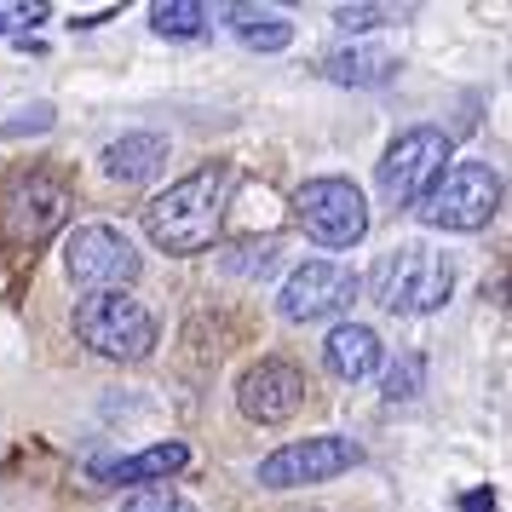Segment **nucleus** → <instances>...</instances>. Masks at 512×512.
Masks as SVG:
<instances>
[{"instance_id": "obj_10", "label": "nucleus", "mask_w": 512, "mask_h": 512, "mask_svg": "<svg viewBox=\"0 0 512 512\" xmlns=\"http://www.w3.org/2000/svg\"><path fill=\"white\" fill-rule=\"evenodd\" d=\"M64 213H70L64 185L29 173V179H18V185L0 196V231H6V242H18V248H35V242H47L64 225Z\"/></svg>"}, {"instance_id": "obj_15", "label": "nucleus", "mask_w": 512, "mask_h": 512, "mask_svg": "<svg viewBox=\"0 0 512 512\" xmlns=\"http://www.w3.org/2000/svg\"><path fill=\"white\" fill-rule=\"evenodd\" d=\"M323 75L334 87H386L397 75V58L386 47H340L323 58Z\"/></svg>"}, {"instance_id": "obj_12", "label": "nucleus", "mask_w": 512, "mask_h": 512, "mask_svg": "<svg viewBox=\"0 0 512 512\" xmlns=\"http://www.w3.org/2000/svg\"><path fill=\"white\" fill-rule=\"evenodd\" d=\"M386 363V346L369 323H334L323 340V369L334 380H369L374 369Z\"/></svg>"}, {"instance_id": "obj_19", "label": "nucleus", "mask_w": 512, "mask_h": 512, "mask_svg": "<svg viewBox=\"0 0 512 512\" xmlns=\"http://www.w3.org/2000/svg\"><path fill=\"white\" fill-rule=\"evenodd\" d=\"M121 512H202V507H190L179 489H139V495L121 501Z\"/></svg>"}, {"instance_id": "obj_21", "label": "nucleus", "mask_w": 512, "mask_h": 512, "mask_svg": "<svg viewBox=\"0 0 512 512\" xmlns=\"http://www.w3.org/2000/svg\"><path fill=\"white\" fill-rule=\"evenodd\" d=\"M47 6H0V35H12L18 24H41Z\"/></svg>"}, {"instance_id": "obj_7", "label": "nucleus", "mask_w": 512, "mask_h": 512, "mask_svg": "<svg viewBox=\"0 0 512 512\" xmlns=\"http://www.w3.org/2000/svg\"><path fill=\"white\" fill-rule=\"evenodd\" d=\"M443 167H449V133L443 127H403L380 156V196L392 208H415L438 185Z\"/></svg>"}, {"instance_id": "obj_18", "label": "nucleus", "mask_w": 512, "mask_h": 512, "mask_svg": "<svg viewBox=\"0 0 512 512\" xmlns=\"http://www.w3.org/2000/svg\"><path fill=\"white\" fill-rule=\"evenodd\" d=\"M426 392V357H420V351H403V357H397L392 369H386V403H415V397Z\"/></svg>"}, {"instance_id": "obj_11", "label": "nucleus", "mask_w": 512, "mask_h": 512, "mask_svg": "<svg viewBox=\"0 0 512 512\" xmlns=\"http://www.w3.org/2000/svg\"><path fill=\"white\" fill-rule=\"evenodd\" d=\"M305 374L294 369V363H282V357H271V363H259V369L242 374V386H236V403H242V415L259 420V426H282V420H294L305 409Z\"/></svg>"}, {"instance_id": "obj_9", "label": "nucleus", "mask_w": 512, "mask_h": 512, "mask_svg": "<svg viewBox=\"0 0 512 512\" xmlns=\"http://www.w3.org/2000/svg\"><path fill=\"white\" fill-rule=\"evenodd\" d=\"M357 271L340 265V259H305L294 277L282 282L277 294V311L288 323H334V317H346L351 300H357Z\"/></svg>"}, {"instance_id": "obj_16", "label": "nucleus", "mask_w": 512, "mask_h": 512, "mask_svg": "<svg viewBox=\"0 0 512 512\" xmlns=\"http://www.w3.org/2000/svg\"><path fill=\"white\" fill-rule=\"evenodd\" d=\"M225 24H231V35L248 52L294 47V24H288V12H277V6H231V12H225Z\"/></svg>"}, {"instance_id": "obj_22", "label": "nucleus", "mask_w": 512, "mask_h": 512, "mask_svg": "<svg viewBox=\"0 0 512 512\" xmlns=\"http://www.w3.org/2000/svg\"><path fill=\"white\" fill-rule=\"evenodd\" d=\"M461 512H495V495H489V489H466Z\"/></svg>"}, {"instance_id": "obj_8", "label": "nucleus", "mask_w": 512, "mask_h": 512, "mask_svg": "<svg viewBox=\"0 0 512 512\" xmlns=\"http://www.w3.org/2000/svg\"><path fill=\"white\" fill-rule=\"evenodd\" d=\"M351 466H363V443L346 432H323L305 443H282L277 455L259 461V489H305V484H328Z\"/></svg>"}, {"instance_id": "obj_5", "label": "nucleus", "mask_w": 512, "mask_h": 512, "mask_svg": "<svg viewBox=\"0 0 512 512\" xmlns=\"http://www.w3.org/2000/svg\"><path fill=\"white\" fill-rule=\"evenodd\" d=\"M139 248L116 225H75L64 236V277L87 294H127V282H139Z\"/></svg>"}, {"instance_id": "obj_14", "label": "nucleus", "mask_w": 512, "mask_h": 512, "mask_svg": "<svg viewBox=\"0 0 512 512\" xmlns=\"http://www.w3.org/2000/svg\"><path fill=\"white\" fill-rule=\"evenodd\" d=\"M185 466H190V449L173 438V443H150V449L127 455V461L98 466V478H110V484H167V478H179Z\"/></svg>"}, {"instance_id": "obj_2", "label": "nucleus", "mask_w": 512, "mask_h": 512, "mask_svg": "<svg viewBox=\"0 0 512 512\" xmlns=\"http://www.w3.org/2000/svg\"><path fill=\"white\" fill-rule=\"evenodd\" d=\"M369 294L392 317H432L455 294V259L426 248V242H397V248L374 259Z\"/></svg>"}, {"instance_id": "obj_3", "label": "nucleus", "mask_w": 512, "mask_h": 512, "mask_svg": "<svg viewBox=\"0 0 512 512\" xmlns=\"http://www.w3.org/2000/svg\"><path fill=\"white\" fill-rule=\"evenodd\" d=\"M495 213H501V173L489 162H449L438 173V185L415 202V219L426 231H455V236L484 231Z\"/></svg>"}, {"instance_id": "obj_17", "label": "nucleus", "mask_w": 512, "mask_h": 512, "mask_svg": "<svg viewBox=\"0 0 512 512\" xmlns=\"http://www.w3.org/2000/svg\"><path fill=\"white\" fill-rule=\"evenodd\" d=\"M208 24H213V12L196 6V0H162V6H150V29L162 41H196V35H208Z\"/></svg>"}, {"instance_id": "obj_13", "label": "nucleus", "mask_w": 512, "mask_h": 512, "mask_svg": "<svg viewBox=\"0 0 512 512\" xmlns=\"http://www.w3.org/2000/svg\"><path fill=\"white\" fill-rule=\"evenodd\" d=\"M167 133H150V127H139V133H121V139L104 144V173L116 179V185H144V179H156L167 167Z\"/></svg>"}, {"instance_id": "obj_6", "label": "nucleus", "mask_w": 512, "mask_h": 512, "mask_svg": "<svg viewBox=\"0 0 512 512\" xmlns=\"http://www.w3.org/2000/svg\"><path fill=\"white\" fill-rule=\"evenodd\" d=\"M294 219L323 248H357L369 236V202H363V190L351 185V179H334V173L305 179L294 190Z\"/></svg>"}, {"instance_id": "obj_4", "label": "nucleus", "mask_w": 512, "mask_h": 512, "mask_svg": "<svg viewBox=\"0 0 512 512\" xmlns=\"http://www.w3.org/2000/svg\"><path fill=\"white\" fill-rule=\"evenodd\" d=\"M75 334L110 363H144L156 351V317L133 294H87L75 305Z\"/></svg>"}, {"instance_id": "obj_1", "label": "nucleus", "mask_w": 512, "mask_h": 512, "mask_svg": "<svg viewBox=\"0 0 512 512\" xmlns=\"http://www.w3.org/2000/svg\"><path fill=\"white\" fill-rule=\"evenodd\" d=\"M225 190H231V167H196L179 185H167L150 208H144V236L162 254H202L219 236L225 219Z\"/></svg>"}, {"instance_id": "obj_20", "label": "nucleus", "mask_w": 512, "mask_h": 512, "mask_svg": "<svg viewBox=\"0 0 512 512\" xmlns=\"http://www.w3.org/2000/svg\"><path fill=\"white\" fill-rule=\"evenodd\" d=\"M334 24L346 29V35H363V29L392 24V12H386V6H340V12H334Z\"/></svg>"}]
</instances>
